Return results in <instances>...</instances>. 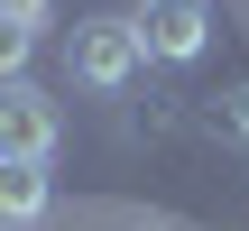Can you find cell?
Listing matches in <instances>:
<instances>
[{"mask_svg":"<svg viewBox=\"0 0 249 231\" xmlns=\"http://www.w3.org/2000/svg\"><path fill=\"white\" fill-rule=\"evenodd\" d=\"M129 28H139V46H148L157 65H194V56L213 46V9H203V0H148Z\"/></svg>","mask_w":249,"mask_h":231,"instance_id":"3957f363","label":"cell"},{"mask_svg":"<svg viewBox=\"0 0 249 231\" xmlns=\"http://www.w3.org/2000/svg\"><path fill=\"white\" fill-rule=\"evenodd\" d=\"M28 56H37V28H9L0 19V83H28Z\"/></svg>","mask_w":249,"mask_h":231,"instance_id":"5b68a950","label":"cell"},{"mask_svg":"<svg viewBox=\"0 0 249 231\" xmlns=\"http://www.w3.org/2000/svg\"><path fill=\"white\" fill-rule=\"evenodd\" d=\"M46 204H55L46 167H0V231H28V222H46Z\"/></svg>","mask_w":249,"mask_h":231,"instance_id":"277c9868","label":"cell"},{"mask_svg":"<svg viewBox=\"0 0 249 231\" xmlns=\"http://www.w3.org/2000/svg\"><path fill=\"white\" fill-rule=\"evenodd\" d=\"M65 139V111L37 83H0V167H46Z\"/></svg>","mask_w":249,"mask_h":231,"instance_id":"7a4b0ae2","label":"cell"},{"mask_svg":"<svg viewBox=\"0 0 249 231\" xmlns=\"http://www.w3.org/2000/svg\"><path fill=\"white\" fill-rule=\"evenodd\" d=\"M0 19H9V28H46V19H55V0H0Z\"/></svg>","mask_w":249,"mask_h":231,"instance_id":"8992f818","label":"cell"},{"mask_svg":"<svg viewBox=\"0 0 249 231\" xmlns=\"http://www.w3.org/2000/svg\"><path fill=\"white\" fill-rule=\"evenodd\" d=\"M139 65H148V46H139L129 19H74V28H65V74H74L83 93H129Z\"/></svg>","mask_w":249,"mask_h":231,"instance_id":"6da1fadb","label":"cell"}]
</instances>
